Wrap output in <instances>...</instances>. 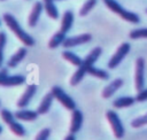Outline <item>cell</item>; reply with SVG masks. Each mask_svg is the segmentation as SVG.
Masks as SVG:
<instances>
[{
	"label": "cell",
	"instance_id": "1",
	"mask_svg": "<svg viewBox=\"0 0 147 140\" xmlns=\"http://www.w3.org/2000/svg\"><path fill=\"white\" fill-rule=\"evenodd\" d=\"M101 54H102V48L101 47H94L85 56V59L83 60V63L77 68V70L74 72V75H72V77L70 79V85L71 86H76V85H78L83 80V78L87 73L88 69L94 65V63L99 60Z\"/></svg>",
	"mask_w": 147,
	"mask_h": 140
},
{
	"label": "cell",
	"instance_id": "2",
	"mask_svg": "<svg viewBox=\"0 0 147 140\" xmlns=\"http://www.w3.org/2000/svg\"><path fill=\"white\" fill-rule=\"evenodd\" d=\"M3 21L5 23L7 24V26L15 33V36L28 47L30 46H33L34 45V39L32 36H30L28 32H25L23 30V28L21 26V24L18 23V21L15 18L14 15L9 14V13H6L3 14Z\"/></svg>",
	"mask_w": 147,
	"mask_h": 140
},
{
	"label": "cell",
	"instance_id": "3",
	"mask_svg": "<svg viewBox=\"0 0 147 140\" xmlns=\"http://www.w3.org/2000/svg\"><path fill=\"white\" fill-rule=\"evenodd\" d=\"M106 6L111 10L114 11L115 14H117L119 17H122L124 21L129 22V23H133V24H138L140 22V17L133 13V11H130V10H126L123 6H121L116 0H106L105 1Z\"/></svg>",
	"mask_w": 147,
	"mask_h": 140
},
{
	"label": "cell",
	"instance_id": "4",
	"mask_svg": "<svg viewBox=\"0 0 147 140\" xmlns=\"http://www.w3.org/2000/svg\"><path fill=\"white\" fill-rule=\"evenodd\" d=\"M106 117H107V119L111 126V130L114 132L115 138L122 139L125 134V129H124V125H123L119 116L117 115V112H115L114 110H108L106 112Z\"/></svg>",
	"mask_w": 147,
	"mask_h": 140
},
{
	"label": "cell",
	"instance_id": "5",
	"mask_svg": "<svg viewBox=\"0 0 147 140\" xmlns=\"http://www.w3.org/2000/svg\"><path fill=\"white\" fill-rule=\"evenodd\" d=\"M51 92L53 93L54 98H55L64 108H67L68 110H74V109H76V102H75V100H74L70 95H68V94L65 93V91H64L62 87L55 85V86L52 87Z\"/></svg>",
	"mask_w": 147,
	"mask_h": 140
},
{
	"label": "cell",
	"instance_id": "6",
	"mask_svg": "<svg viewBox=\"0 0 147 140\" xmlns=\"http://www.w3.org/2000/svg\"><path fill=\"white\" fill-rule=\"evenodd\" d=\"M130 48H131V45L129 42H123L119 45V47L117 48V50L115 52V54L110 57L109 62H108V68L109 69H115L117 68L121 62L124 60V57L129 54L130 52Z\"/></svg>",
	"mask_w": 147,
	"mask_h": 140
},
{
	"label": "cell",
	"instance_id": "7",
	"mask_svg": "<svg viewBox=\"0 0 147 140\" xmlns=\"http://www.w3.org/2000/svg\"><path fill=\"white\" fill-rule=\"evenodd\" d=\"M134 85L138 92L144 88V85H145V59L144 57H138L136 60Z\"/></svg>",
	"mask_w": 147,
	"mask_h": 140
},
{
	"label": "cell",
	"instance_id": "8",
	"mask_svg": "<svg viewBox=\"0 0 147 140\" xmlns=\"http://www.w3.org/2000/svg\"><path fill=\"white\" fill-rule=\"evenodd\" d=\"M91 40H92L91 33H83V34H78V36H74V37H67L62 45L64 48H71V47L78 46V45L86 44Z\"/></svg>",
	"mask_w": 147,
	"mask_h": 140
},
{
	"label": "cell",
	"instance_id": "9",
	"mask_svg": "<svg viewBox=\"0 0 147 140\" xmlns=\"http://www.w3.org/2000/svg\"><path fill=\"white\" fill-rule=\"evenodd\" d=\"M36 92H37V85L36 84H30V85H28V87L25 88V91H24V93L22 94V96L18 99V101H17V107L18 108H25L29 103H30V101L32 100V98L34 96V94H36Z\"/></svg>",
	"mask_w": 147,
	"mask_h": 140
},
{
	"label": "cell",
	"instance_id": "10",
	"mask_svg": "<svg viewBox=\"0 0 147 140\" xmlns=\"http://www.w3.org/2000/svg\"><path fill=\"white\" fill-rule=\"evenodd\" d=\"M71 124H70V133H77L83 125L84 122V116L83 112L79 109H74L71 110Z\"/></svg>",
	"mask_w": 147,
	"mask_h": 140
},
{
	"label": "cell",
	"instance_id": "11",
	"mask_svg": "<svg viewBox=\"0 0 147 140\" xmlns=\"http://www.w3.org/2000/svg\"><path fill=\"white\" fill-rule=\"evenodd\" d=\"M124 84V80L122 78H116L113 81H110L103 90H102V98L105 99H109L110 96H113Z\"/></svg>",
	"mask_w": 147,
	"mask_h": 140
},
{
	"label": "cell",
	"instance_id": "12",
	"mask_svg": "<svg viewBox=\"0 0 147 140\" xmlns=\"http://www.w3.org/2000/svg\"><path fill=\"white\" fill-rule=\"evenodd\" d=\"M42 9H44V3L40 2V1H37L34 5H33V8L29 15V18H28V23L31 28L36 26L39 18H40V15L42 13Z\"/></svg>",
	"mask_w": 147,
	"mask_h": 140
},
{
	"label": "cell",
	"instance_id": "13",
	"mask_svg": "<svg viewBox=\"0 0 147 140\" xmlns=\"http://www.w3.org/2000/svg\"><path fill=\"white\" fill-rule=\"evenodd\" d=\"M26 55H28V48H26V47H21V48H18V50H17L14 55H11V56L9 57V60L7 61V67H8V68H16V67L23 61V59H24Z\"/></svg>",
	"mask_w": 147,
	"mask_h": 140
},
{
	"label": "cell",
	"instance_id": "14",
	"mask_svg": "<svg viewBox=\"0 0 147 140\" xmlns=\"http://www.w3.org/2000/svg\"><path fill=\"white\" fill-rule=\"evenodd\" d=\"M26 81L25 76L23 75H8L1 83L0 86H5V87H9V86H18L22 85Z\"/></svg>",
	"mask_w": 147,
	"mask_h": 140
},
{
	"label": "cell",
	"instance_id": "15",
	"mask_svg": "<svg viewBox=\"0 0 147 140\" xmlns=\"http://www.w3.org/2000/svg\"><path fill=\"white\" fill-rule=\"evenodd\" d=\"M39 114L38 111H34V110H30V109H24L22 108L21 110H17L15 112V117L16 119L18 120H26V122H32V120H36L38 118Z\"/></svg>",
	"mask_w": 147,
	"mask_h": 140
},
{
	"label": "cell",
	"instance_id": "16",
	"mask_svg": "<svg viewBox=\"0 0 147 140\" xmlns=\"http://www.w3.org/2000/svg\"><path fill=\"white\" fill-rule=\"evenodd\" d=\"M75 17H74V13L71 10H65L63 16H62V21H61V29L60 31L68 33L70 31V29L72 28Z\"/></svg>",
	"mask_w": 147,
	"mask_h": 140
},
{
	"label": "cell",
	"instance_id": "17",
	"mask_svg": "<svg viewBox=\"0 0 147 140\" xmlns=\"http://www.w3.org/2000/svg\"><path fill=\"white\" fill-rule=\"evenodd\" d=\"M53 100H54L53 93H52V92L47 93V94L42 98V100H41V102H40V104H39V107H38V109H37L38 114H39V115H45V114H47V112L49 111L51 107H52Z\"/></svg>",
	"mask_w": 147,
	"mask_h": 140
},
{
	"label": "cell",
	"instance_id": "18",
	"mask_svg": "<svg viewBox=\"0 0 147 140\" xmlns=\"http://www.w3.org/2000/svg\"><path fill=\"white\" fill-rule=\"evenodd\" d=\"M54 1L55 0H42V3H44V8H45L47 15L53 20H57L60 14H59V9L55 6Z\"/></svg>",
	"mask_w": 147,
	"mask_h": 140
},
{
	"label": "cell",
	"instance_id": "19",
	"mask_svg": "<svg viewBox=\"0 0 147 140\" xmlns=\"http://www.w3.org/2000/svg\"><path fill=\"white\" fill-rule=\"evenodd\" d=\"M134 103H136V98H133V96H121V98L116 99L113 102V106H114V108L122 109V108L131 107Z\"/></svg>",
	"mask_w": 147,
	"mask_h": 140
},
{
	"label": "cell",
	"instance_id": "20",
	"mask_svg": "<svg viewBox=\"0 0 147 140\" xmlns=\"http://www.w3.org/2000/svg\"><path fill=\"white\" fill-rule=\"evenodd\" d=\"M65 34L67 33H64V32H62V31H57L55 34H53V37L51 38V40H49V42H48V47L49 48H56V47H59L60 45H62L63 42H64V40H65Z\"/></svg>",
	"mask_w": 147,
	"mask_h": 140
},
{
	"label": "cell",
	"instance_id": "21",
	"mask_svg": "<svg viewBox=\"0 0 147 140\" xmlns=\"http://www.w3.org/2000/svg\"><path fill=\"white\" fill-rule=\"evenodd\" d=\"M62 57L67 61H69L71 64H74L75 67H79L82 63H83V59L79 57L77 54H75L74 52H70V50H63L62 52Z\"/></svg>",
	"mask_w": 147,
	"mask_h": 140
},
{
	"label": "cell",
	"instance_id": "22",
	"mask_svg": "<svg viewBox=\"0 0 147 140\" xmlns=\"http://www.w3.org/2000/svg\"><path fill=\"white\" fill-rule=\"evenodd\" d=\"M87 73H90L91 76H93V77H95V78L102 79V80H107V79H109V73H108L106 70H103V69H99V68H96V67H94V65L91 67V68L88 69Z\"/></svg>",
	"mask_w": 147,
	"mask_h": 140
},
{
	"label": "cell",
	"instance_id": "23",
	"mask_svg": "<svg viewBox=\"0 0 147 140\" xmlns=\"http://www.w3.org/2000/svg\"><path fill=\"white\" fill-rule=\"evenodd\" d=\"M8 126L10 127V130L13 131V133H15L16 135H18V137L25 135V129H24V126L21 123H18L16 119L13 120L11 123H9Z\"/></svg>",
	"mask_w": 147,
	"mask_h": 140
},
{
	"label": "cell",
	"instance_id": "24",
	"mask_svg": "<svg viewBox=\"0 0 147 140\" xmlns=\"http://www.w3.org/2000/svg\"><path fill=\"white\" fill-rule=\"evenodd\" d=\"M96 2H98V0H87V1L82 6V8H80V10H79V15H80V16H86V15L95 7Z\"/></svg>",
	"mask_w": 147,
	"mask_h": 140
},
{
	"label": "cell",
	"instance_id": "25",
	"mask_svg": "<svg viewBox=\"0 0 147 140\" xmlns=\"http://www.w3.org/2000/svg\"><path fill=\"white\" fill-rule=\"evenodd\" d=\"M129 37L131 39H142L147 38V28H141V29H134L131 30L129 33Z\"/></svg>",
	"mask_w": 147,
	"mask_h": 140
},
{
	"label": "cell",
	"instance_id": "26",
	"mask_svg": "<svg viewBox=\"0 0 147 140\" xmlns=\"http://www.w3.org/2000/svg\"><path fill=\"white\" fill-rule=\"evenodd\" d=\"M7 44V34L3 31H0V69L3 63V54H5V47Z\"/></svg>",
	"mask_w": 147,
	"mask_h": 140
},
{
	"label": "cell",
	"instance_id": "27",
	"mask_svg": "<svg viewBox=\"0 0 147 140\" xmlns=\"http://www.w3.org/2000/svg\"><path fill=\"white\" fill-rule=\"evenodd\" d=\"M144 125H147V114L142 115V116H139L137 118H134L132 122H131V126L133 129H139Z\"/></svg>",
	"mask_w": 147,
	"mask_h": 140
},
{
	"label": "cell",
	"instance_id": "28",
	"mask_svg": "<svg viewBox=\"0 0 147 140\" xmlns=\"http://www.w3.org/2000/svg\"><path fill=\"white\" fill-rule=\"evenodd\" d=\"M49 135H51V130L49 129H42L38 133V135L36 137L34 140H47L49 138Z\"/></svg>",
	"mask_w": 147,
	"mask_h": 140
},
{
	"label": "cell",
	"instance_id": "29",
	"mask_svg": "<svg viewBox=\"0 0 147 140\" xmlns=\"http://www.w3.org/2000/svg\"><path fill=\"white\" fill-rule=\"evenodd\" d=\"M136 101H137V102L147 101V88H142L141 91L138 92V94H137V96H136Z\"/></svg>",
	"mask_w": 147,
	"mask_h": 140
},
{
	"label": "cell",
	"instance_id": "30",
	"mask_svg": "<svg viewBox=\"0 0 147 140\" xmlns=\"http://www.w3.org/2000/svg\"><path fill=\"white\" fill-rule=\"evenodd\" d=\"M64 140H76V137H75L74 133H70V134H68V135L64 138Z\"/></svg>",
	"mask_w": 147,
	"mask_h": 140
},
{
	"label": "cell",
	"instance_id": "31",
	"mask_svg": "<svg viewBox=\"0 0 147 140\" xmlns=\"http://www.w3.org/2000/svg\"><path fill=\"white\" fill-rule=\"evenodd\" d=\"M1 132H2V126L0 125V133H1Z\"/></svg>",
	"mask_w": 147,
	"mask_h": 140
},
{
	"label": "cell",
	"instance_id": "32",
	"mask_svg": "<svg viewBox=\"0 0 147 140\" xmlns=\"http://www.w3.org/2000/svg\"><path fill=\"white\" fill-rule=\"evenodd\" d=\"M0 106H1V101H0Z\"/></svg>",
	"mask_w": 147,
	"mask_h": 140
},
{
	"label": "cell",
	"instance_id": "33",
	"mask_svg": "<svg viewBox=\"0 0 147 140\" xmlns=\"http://www.w3.org/2000/svg\"><path fill=\"white\" fill-rule=\"evenodd\" d=\"M146 13H147V9H146Z\"/></svg>",
	"mask_w": 147,
	"mask_h": 140
},
{
	"label": "cell",
	"instance_id": "34",
	"mask_svg": "<svg viewBox=\"0 0 147 140\" xmlns=\"http://www.w3.org/2000/svg\"><path fill=\"white\" fill-rule=\"evenodd\" d=\"M103 1H106V0H103Z\"/></svg>",
	"mask_w": 147,
	"mask_h": 140
},
{
	"label": "cell",
	"instance_id": "35",
	"mask_svg": "<svg viewBox=\"0 0 147 140\" xmlns=\"http://www.w3.org/2000/svg\"><path fill=\"white\" fill-rule=\"evenodd\" d=\"M0 24H1V22H0Z\"/></svg>",
	"mask_w": 147,
	"mask_h": 140
}]
</instances>
